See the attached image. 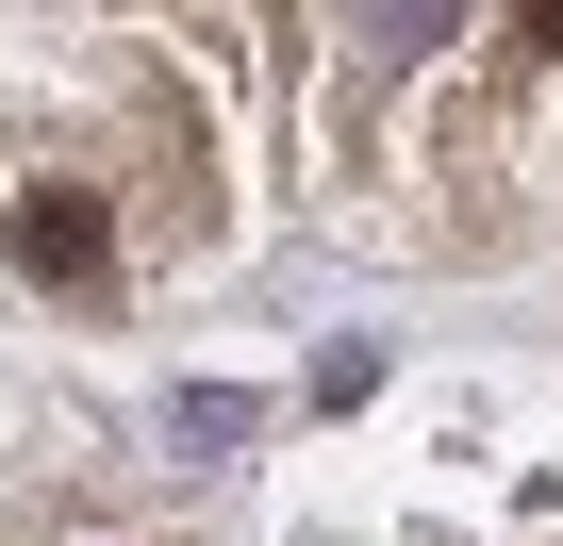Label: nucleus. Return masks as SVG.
Instances as JSON below:
<instances>
[{
  "instance_id": "1",
  "label": "nucleus",
  "mask_w": 563,
  "mask_h": 546,
  "mask_svg": "<svg viewBox=\"0 0 563 546\" xmlns=\"http://www.w3.org/2000/svg\"><path fill=\"white\" fill-rule=\"evenodd\" d=\"M0 248H18L51 299H100V282H117V199H84V182H34Z\"/></svg>"
}]
</instances>
